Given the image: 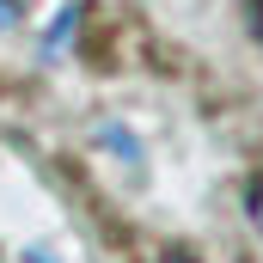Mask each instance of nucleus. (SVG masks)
I'll return each instance as SVG.
<instances>
[{"label":"nucleus","mask_w":263,"mask_h":263,"mask_svg":"<svg viewBox=\"0 0 263 263\" xmlns=\"http://www.w3.org/2000/svg\"><path fill=\"white\" fill-rule=\"evenodd\" d=\"M18 6H25V0H0V31H6V25H18V18H25V12H18Z\"/></svg>","instance_id":"7ed1b4c3"},{"label":"nucleus","mask_w":263,"mask_h":263,"mask_svg":"<svg viewBox=\"0 0 263 263\" xmlns=\"http://www.w3.org/2000/svg\"><path fill=\"white\" fill-rule=\"evenodd\" d=\"M251 37L263 43V0H251Z\"/></svg>","instance_id":"20e7f679"},{"label":"nucleus","mask_w":263,"mask_h":263,"mask_svg":"<svg viewBox=\"0 0 263 263\" xmlns=\"http://www.w3.org/2000/svg\"><path fill=\"white\" fill-rule=\"evenodd\" d=\"M159 263H196V257H184V251H172V257H159Z\"/></svg>","instance_id":"39448f33"},{"label":"nucleus","mask_w":263,"mask_h":263,"mask_svg":"<svg viewBox=\"0 0 263 263\" xmlns=\"http://www.w3.org/2000/svg\"><path fill=\"white\" fill-rule=\"evenodd\" d=\"M245 202H251V208H245V214H251V227L263 233V172L251 178V196H245Z\"/></svg>","instance_id":"f03ea898"},{"label":"nucleus","mask_w":263,"mask_h":263,"mask_svg":"<svg viewBox=\"0 0 263 263\" xmlns=\"http://www.w3.org/2000/svg\"><path fill=\"white\" fill-rule=\"evenodd\" d=\"M73 25H80V6H62V18H55V25H49V37H43V62H55V55L67 49Z\"/></svg>","instance_id":"f257e3e1"}]
</instances>
